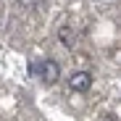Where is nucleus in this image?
<instances>
[{"label":"nucleus","instance_id":"obj_1","mask_svg":"<svg viewBox=\"0 0 121 121\" xmlns=\"http://www.w3.org/2000/svg\"><path fill=\"white\" fill-rule=\"evenodd\" d=\"M69 84H71L74 92H87V90L92 87V74H90V71H74V74L69 76Z\"/></svg>","mask_w":121,"mask_h":121},{"label":"nucleus","instance_id":"obj_2","mask_svg":"<svg viewBox=\"0 0 121 121\" xmlns=\"http://www.w3.org/2000/svg\"><path fill=\"white\" fill-rule=\"evenodd\" d=\"M39 76H42L48 84H55V82H58V76H60V66L55 63V60L45 58V60H42V74H39Z\"/></svg>","mask_w":121,"mask_h":121},{"label":"nucleus","instance_id":"obj_3","mask_svg":"<svg viewBox=\"0 0 121 121\" xmlns=\"http://www.w3.org/2000/svg\"><path fill=\"white\" fill-rule=\"evenodd\" d=\"M60 42H63L66 48H74V34H71V29H69V26L60 29Z\"/></svg>","mask_w":121,"mask_h":121},{"label":"nucleus","instance_id":"obj_4","mask_svg":"<svg viewBox=\"0 0 121 121\" xmlns=\"http://www.w3.org/2000/svg\"><path fill=\"white\" fill-rule=\"evenodd\" d=\"M26 69H29L32 76H39V74H42V60H29V66H26Z\"/></svg>","mask_w":121,"mask_h":121}]
</instances>
